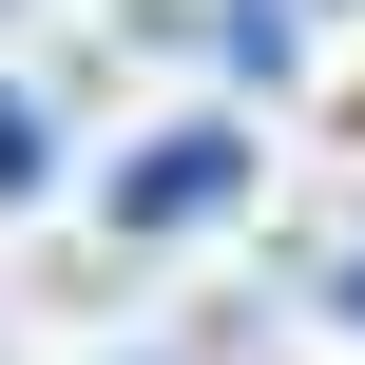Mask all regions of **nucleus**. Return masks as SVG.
I'll return each instance as SVG.
<instances>
[{"instance_id": "obj_5", "label": "nucleus", "mask_w": 365, "mask_h": 365, "mask_svg": "<svg viewBox=\"0 0 365 365\" xmlns=\"http://www.w3.org/2000/svg\"><path fill=\"white\" fill-rule=\"evenodd\" d=\"M212 365H231V346H212Z\"/></svg>"}, {"instance_id": "obj_4", "label": "nucleus", "mask_w": 365, "mask_h": 365, "mask_svg": "<svg viewBox=\"0 0 365 365\" xmlns=\"http://www.w3.org/2000/svg\"><path fill=\"white\" fill-rule=\"evenodd\" d=\"M327 308H346V327H365V250H346V269H327Z\"/></svg>"}, {"instance_id": "obj_3", "label": "nucleus", "mask_w": 365, "mask_h": 365, "mask_svg": "<svg viewBox=\"0 0 365 365\" xmlns=\"http://www.w3.org/2000/svg\"><path fill=\"white\" fill-rule=\"evenodd\" d=\"M58 154H38V96H0V192H38Z\"/></svg>"}, {"instance_id": "obj_1", "label": "nucleus", "mask_w": 365, "mask_h": 365, "mask_svg": "<svg viewBox=\"0 0 365 365\" xmlns=\"http://www.w3.org/2000/svg\"><path fill=\"white\" fill-rule=\"evenodd\" d=\"M212 212H250V135H231V115H173V135L115 173V231L154 250V231H212Z\"/></svg>"}, {"instance_id": "obj_2", "label": "nucleus", "mask_w": 365, "mask_h": 365, "mask_svg": "<svg viewBox=\"0 0 365 365\" xmlns=\"http://www.w3.org/2000/svg\"><path fill=\"white\" fill-rule=\"evenodd\" d=\"M212 38H231V77H289V38H308V19H289V0H212Z\"/></svg>"}]
</instances>
